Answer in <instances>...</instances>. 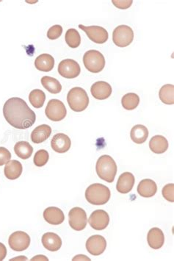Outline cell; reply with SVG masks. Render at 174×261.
<instances>
[{"instance_id": "7", "label": "cell", "mask_w": 174, "mask_h": 261, "mask_svg": "<svg viewBox=\"0 0 174 261\" xmlns=\"http://www.w3.org/2000/svg\"><path fill=\"white\" fill-rule=\"evenodd\" d=\"M45 114L47 118L51 121H59L66 116V108L63 102L59 99H51L47 104Z\"/></svg>"}, {"instance_id": "10", "label": "cell", "mask_w": 174, "mask_h": 261, "mask_svg": "<svg viewBox=\"0 0 174 261\" xmlns=\"http://www.w3.org/2000/svg\"><path fill=\"white\" fill-rule=\"evenodd\" d=\"M8 244L14 251H25L29 247L30 237L23 231H16L9 237Z\"/></svg>"}, {"instance_id": "33", "label": "cell", "mask_w": 174, "mask_h": 261, "mask_svg": "<svg viewBox=\"0 0 174 261\" xmlns=\"http://www.w3.org/2000/svg\"><path fill=\"white\" fill-rule=\"evenodd\" d=\"M163 197L170 203L174 202V184L169 183L165 185L162 190Z\"/></svg>"}, {"instance_id": "2", "label": "cell", "mask_w": 174, "mask_h": 261, "mask_svg": "<svg viewBox=\"0 0 174 261\" xmlns=\"http://www.w3.org/2000/svg\"><path fill=\"white\" fill-rule=\"evenodd\" d=\"M111 190L108 187L100 183L90 185L86 191V198L90 204L103 205L111 199Z\"/></svg>"}, {"instance_id": "15", "label": "cell", "mask_w": 174, "mask_h": 261, "mask_svg": "<svg viewBox=\"0 0 174 261\" xmlns=\"http://www.w3.org/2000/svg\"><path fill=\"white\" fill-rule=\"evenodd\" d=\"M112 87L105 81H98L93 84L90 88L92 96L99 100L108 99L112 94Z\"/></svg>"}, {"instance_id": "40", "label": "cell", "mask_w": 174, "mask_h": 261, "mask_svg": "<svg viewBox=\"0 0 174 261\" xmlns=\"http://www.w3.org/2000/svg\"><path fill=\"white\" fill-rule=\"evenodd\" d=\"M28 260V259H27L26 257H19V258H16V259H11V260Z\"/></svg>"}, {"instance_id": "14", "label": "cell", "mask_w": 174, "mask_h": 261, "mask_svg": "<svg viewBox=\"0 0 174 261\" xmlns=\"http://www.w3.org/2000/svg\"><path fill=\"white\" fill-rule=\"evenodd\" d=\"M71 142L70 138L64 133H58L53 136L51 146L53 150L58 153H65L71 148Z\"/></svg>"}, {"instance_id": "13", "label": "cell", "mask_w": 174, "mask_h": 261, "mask_svg": "<svg viewBox=\"0 0 174 261\" xmlns=\"http://www.w3.org/2000/svg\"><path fill=\"white\" fill-rule=\"evenodd\" d=\"M89 225L96 231H103L109 225L110 216L104 210H96L90 215L88 219Z\"/></svg>"}, {"instance_id": "6", "label": "cell", "mask_w": 174, "mask_h": 261, "mask_svg": "<svg viewBox=\"0 0 174 261\" xmlns=\"http://www.w3.org/2000/svg\"><path fill=\"white\" fill-rule=\"evenodd\" d=\"M133 30L127 25H120L113 32V41L117 47H128L133 41Z\"/></svg>"}, {"instance_id": "8", "label": "cell", "mask_w": 174, "mask_h": 261, "mask_svg": "<svg viewBox=\"0 0 174 261\" xmlns=\"http://www.w3.org/2000/svg\"><path fill=\"white\" fill-rule=\"evenodd\" d=\"M68 217L69 225L74 231H83L87 226V214L81 207H73L68 213Z\"/></svg>"}, {"instance_id": "1", "label": "cell", "mask_w": 174, "mask_h": 261, "mask_svg": "<svg viewBox=\"0 0 174 261\" xmlns=\"http://www.w3.org/2000/svg\"><path fill=\"white\" fill-rule=\"evenodd\" d=\"M3 115L10 125L19 130H25L33 125L36 115L24 99L13 97L6 101Z\"/></svg>"}, {"instance_id": "35", "label": "cell", "mask_w": 174, "mask_h": 261, "mask_svg": "<svg viewBox=\"0 0 174 261\" xmlns=\"http://www.w3.org/2000/svg\"><path fill=\"white\" fill-rule=\"evenodd\" d=\"M11 158V153L8 149L0 147V167L7 164Z\"/></svg>"}, {"instance_id": "29", "label": "cell", "mask_w": 174, "mask_h": 261, "mask_svg": "<svg viewBox=\"0 0 174 261\" xmlns=\"http://www.w3.org/2000/svg\"><path fill=\"white\" fill-rule=\"evenodd\" d=\"M29 100L35 108H41L44 106L46 100V94L40 89H35L29 93Z\"/></svg>"}, {"instance_id": "16", "label": "cell", "mask_w": 174, "mask_h": 261, "mask_svg": "<svg viewBox=\"0 0 174 261\" xmlns=\"http://www.w3.org/2000/svg\"><path fill=\"white\" fill-rule=\"evenodd\" d=\"M135 182V178L132 173H124L119 176L116 188L120 194H128L132 191Z\"/></svg>"}, {"instance_id": "12", "label": "cell", "mask_w": 174, "mask_h": 261, "mask_svg": "<svg viewBox=\"0 0 174 261\" xmlns=\"http://www.w3.org/2000/svg\"><path fill=\"white\" fill-rule=\"evenodd\" d=\"M86 246L90 255L99 256L106 250V239L100 235H92L86 241Z\"/></svg>"}, {"instance_id": "3", "label": "cell", "mask_w": 174, "mask_h": 261, "mask_svg": "<svg viewBox=\"0 0 174 261\" xmlns=\"http://www.w3.org/2000/svg\"><path fill=\"white\" fill-rule=\"evenodd\" d=\"M117 167L114 158L110 155H102L98 159L96 165V171L98 176L111 183L115 179Z\"/></svg>"}, {"instance_id": "22", "label": "cell", "mask_w": 174, "mask_h": 261, "mask_svg": "<svg viewBox=\"0 0 174 261\" xmlns=\"http://www.w3.org/2000/svg\"><path fill=\"white\" fill-rule=\"evenodd\" d=\"M23 167L19 161L13 160L9 161L4 167V173L6 178L11 180L18 179L22 174Z\"/></svg>"}, {"instance_id": "19", "label": "cell", "mask_w": 174, "mask_h": 261, "mask_svg": "<svg viewBox=\"0 0 174 261\" xmlns=\"http://www.w3.org/2000/svg\"><path fill=\"white\" fill-rule=\"evenodd\" d=\"M43 246L49 251L56 252L61 248L62 240L60 237L54 232H47L42 236Z\"/></svg>"}, {"instance_id": "32", "label": "cell", "mask_w": 174, "mask_h": 261, "mask_svg": "<svg viewBox=\"0 0 174 261\" xmlns=\"http://www.w3.org/2000/svg\"><path fill=\"white\" fill-rule=\"evenodd\" d=\"M49 158H50V155L48 152L44 149H40L34 156V164L38 167H44L48 162Z\"/></svg>"}, {"instance_id": "34", "label": "cell", "mask_w": 174, "mask_h": 261, "mask_svg": "<svg viewBox=\"0 0 174 261\" xmlns=\"http://www.w3.org/2000/svg\"><path fill=\"white\" fill-rule=\"evenodd\" d=\"M62 33V27L60 25H56L49 29L48 32H47V37L50 40H56L61 36Z\"/></svg>"}, {"instance_id": "9", "label": "cell", "mask_w": 174, "mask_h": 261, "mask_svg": "<svg viewBox=\"0 0 174 261\" xmlns=\"http://www.w3.org/2000/svg\"><path fill=\"white\" fill-rule=\"evenodd\" d=\"M58 72L64 78L74 79L80 75L81 68L75 60L65 59L58 65Z\"/></svg>"}, {"instance_id": "25", "label": "cell", "mask_w": 174, "mask_h": 261, "mask_svg": "<svg viewBox=\"0 0 174 261\" xmlns=\"http://www.w3.org/2000/svg\"><path fill=\"white\" fill-rule=\"evenodd\" d=\"M130 137L135 144H144L148 137V129L142 124L134 126L131 130Z\"/></svg>"}, {"instance_id": "39", "label": "cell", "mask_w": 174, "mask_h": 261, "mask_svg": "<svg viewBox=\"0 0 174 261\" xmlns=\"http://www.w3.org/2000/svg\"><path fill=\"white\" fill-rule=\"evenodd\" d=\"M31 261H49V259L47 257H45V256L40 255V256L32 258Z\"/></svg>"}, {"instance_id": "21", "label": "cell", "mask_w": 174, "mask_h": 261, "mask_svg": "<svg viewBox=\"0 0 174 261\" xmlns=\"http://www.w3.org/2000/svg\"><path fill=\"white\" fill-rule=\"evenodd\" d=\"M52 128L47 124H42L34 129L31 133V140L34 144H41L50 138Z\"/></svg>"}, {"instance_id": "4", "label": "cell", "mask_w": 174, "mask_h": 261, "mask_svg": "<svg viewBox=\"0 0 174 261\" xmlns=\"http://www.w3.org/2000/svg\"><path fill=\"white\" fill-rule=\"evenodd\" d=\"M67 102L72 111L82 112L88 106V95L83 87H73L67 95Z\"/></svg>"}, {"instance_id": "38", "label": "cell", "mask_w": 174, "mask_h": 261, "mask_svg": "<svg viewBox=\"0 0 174 261\" xmlns=\"http://www.w3.org/2000/svg\"><path fill=\"white\" fill-rule=\"evenodd\" d=\"M73 261H90V259L89 258L86 257L85 256H82V255H79V256H76L74 259H72Z\"/></svg>"}, {"instance_id": "20", "label": "cell", "mask_w": 174, "mask_h": 261, "mask_svg": "<svg viewBox=\"0 0 174 261\" xmlns=\"http://www.w3.org/2000/svg\"><path fill=\"white\" fill-rule=\"evenodd\" d=\"M137 190L141 197L149 198L155 195L157 191V185L152 179H143L138 184Z\"/></svg>"}, {"instance_id": "18", "label": "cell", "mask_w": 174, "mask_h": 261, "mask_svg": "<svg viewBox=\"0 0 174 261\" xmlns=\"http://www.w3.org/2000/svg\"><path fill=\"white\" fill-rule=\"evenodd\" d=\"M44 219L52 225H59L65 220L63 212L56 207H47L44 211Z\"/></svg>"}, {"instance_id": "36", "label": "cell", "mask_w": 174, "mask_h": 261, "mask_svg": "<svg viewBox=\"0 0 174 261\" xmlns=\"http://www.w3.org/2000/svg\"><path fill=\"white\" fill-rule=\"evenodd\" d=\"M113 4L119 9H127L132 4L133 1L127 0V1H120V0H113Z\"/></svg>"}, {"instance_id": "24", "label": "cell", "mask_w": 174, "mask_h": 261, "mask_svg": "<svg viewBox=\"0 0 174 261\" xmlns=\"http://www.w3.org/2000/svg\"><path fill=\"white\" fill-rule=\"evenodd\" d=\"M149 148L154 153L160 155L167 151L169 148V142L164 136L157 135L151 138L150 140Z\"/></svg>"}, {"instance_id": "26", "label": "cell", "mask_w": 174, "mask_h": 261, "mask_svg": "<svg viewBox=\"0 0 174 261\" xmlns=\"http://www.w3.org/2000/svg\"><path fill=\"white\" fill-rule=\"evenodd\" d=\"M14 152L19 158L27 160L30 158L33 148L28 142H19L14 146Z\"/></svg>"}, {"instance_id": "37", "label": "cell", "mask_w": 174, "mask_h": 261, "mask_svg": "<svg viewBox=\"0 0 174 261\" xmlns=\"http://www.w3.org/2000/svg\"><path fill=\"white\" fill-rule=\"evenodd\" d=\"M6 256H7V248L2 243H0V261L4 260Z\"/></svg>"}, {"instance_id": "17", "label": "cell", "mask_w": 174, "mask_h": 261, "mask_svg": "<svg viewBox=\"0 0 174 261\" xmlns=\"http://www.w3.org/2000/svg\"><path fill=\"white\" fill-rule=\"evenodd\" d=\"M148 245L154 250L161 248L165 243V235L162 230L158 228H151L147 235Z\"/></svg>"}, {"instance_id": "30", "label": "cell", "mask_w": 174, "mask_h": 261, "mask_svg": "<svg viewBox=\"0 0 174 261\" xmlns=\"http://www.w3.org/2000/svg\"><path fill=\"white\" fill-rule=\"evenodd\" d=\"M121 103L123 108L128 111L135 110L140 103L139 96L135 93H126L122 97Z\"/></svg>"}, {"instance_id": "5", "label": "cell", "mask_w": 174, "mask_h": 261, "mask_svg": "<svg viewBox=\"0 0 174 261\" xmlns=\"http://www.w3.org/2000/svg\"><path fill=\"white\" fill-rule=\"evenodd\" d=\"M83 63L87 70L92 73H99L105 66V58L97 50H89L83 56Z\"/></svg>"}, {"instance_id": "23", "label": "cell", "mask_w": 174, "mask_h": 261, "mask_svg": "<svg viewBox=\"0 0 174 261\" xmlns=\"http://www.w3.org/2000/svg\"><path fill=\"white\" fill-rule=\"evenodd\" d=\"M54 66L55 59L51 55H41L35 60V68L41 72H50L53 70Z\"/></svg>"}, {"instance_id": "27", "label": "cell", "mask_w": 174, "mask_h": 261, "mask_svg": "<svg viewBox=\"0 0 174 261\" xmlns=\"http://www.w3.org/2000/svg\"><path fill=\"white\" fill-rule=\"evenodd\" d=\"M41 84L44 88L47 89L49 92L54 94H57L62 90V86L60 83L56 78L50 76H44L41 78Z\"/></svg>"}, {"instance_id": "31", "label": "cell", "mask_w": 174, "mask_h": 261, "mask_svg": "<svg viewBox=\"0 0 174 261\" xmlns=\"http://www.w3.org/2000/svg\"><path fill=\"white\" fill-rule=\"evenodd\" d=\"M65 42L72 49L77 48L81 44V37L78 31L74 28L68 29L65 35Z\"/></svg>"}, {"instance_id": "28", "label": "cell", "mask_w": 174, "mask_h": 261, "mask_svg": "<svg viewBox=\"0 0 174 261\" xmlns=\"http://www.w3.org/2000/svg\"><path fill=\"white\" fill-rule=\"evenodd\" d=\"M160 100L166 105L174 104V86L167 84L163 86L159 92Z\"/></svg>"}, {"instance_id": "11", "label": "cell", "mask_w": 174, "mask_h": 261, "mask_svg": "<svg viewBox=\"0 0 174 261\" xmlns=\"http://www.w3.org/2000/svg\"><path fill=\"white\" fill-rule=\"evenodd\" d=\"M79 28L84 31L87 34L89 39L91 40L96 44H102L106 43L108 40V32L100 26H84L83 25H79Z\"/></svg>"}]
</instances>
